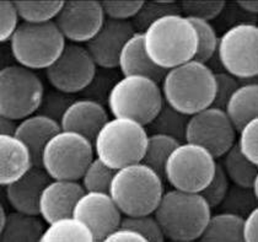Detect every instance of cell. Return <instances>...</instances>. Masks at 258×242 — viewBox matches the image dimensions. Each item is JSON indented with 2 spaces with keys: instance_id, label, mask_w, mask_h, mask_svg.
I'll use <instances>...</instances> for the list:
<instances>
[{
  "instance_id": "obj_1",
  "label": "cell",
  "mask_w": 258,
  "mask_h": 242,
  "mask_svg": "<svg viewBox=\"0 0 258 242\" xmlns=\"http://www.w3.org/2000/svg\"><path fill=\"white\" fill-rule=\"evenodd\" d=\"M160 89L166 105L189 117L212 106L215 94L214 70L192 59L166 70Z\"/></svg>"
},
{
  "instance_id": "obj_2",
  "label": "cell",
  "mask_w": 258,
  "mask_h": 242,
  "mask_svg": "<svg viewBox=\"0 0 258 242\" xmlns=\"http://www.w3.org/2000/svg\"><path fill=\"white\" fill-rule=\"evenodd\" d=\"M142 36L145 53L160 69H172L195 57L197 36L193 25L182 14L160 18Z\"/></svg>"
},
{
  "instance_id": "obj_3",
  "label": "cell",
  "mask_w": 258,
  "mask_h": 242,
  "mask_svg": "<svg viewBox=\"0 0 258 242\" xmlns=\"http://www.w3.org/2000/svg\"><path fill=\"white\" fill-rule=\"evenodd\" d=\"M153 215L166 241H197L206 229L212 209L199 193L165 191Z\"/></svg>"
},
{
  "instance_id": "obj_4",
  "label": "cell",
  "mask_w": 258,
  "mask_h": 242,
  "mask_svg": "<svg viewBox=\"0 0 258 242\" xmlns=\"http://www.w3.org/2000/svg\"><path fill=\"white\" fill-rule=\"evenodd\" d=\"M164 192V178L142 162L114 171L108 190L122 216L153 214Z\"/></svg>"
},
{
  "instance_id": "obj_5",
  "label": "cell",
  "mask_w": 258,
  "mask_h": 242,
  "mask_svg": "<svg viewBox=\"0 0 258 242\" xmlns=\"http://www.w3.org/2000/svg\"><path fill=\"white\" fill-rule=\"evenodd\" d=\"M145 127L127 118H109L92 140L95 157L112 170L142 161L147 143Z\"/></svg>"
},
{
  "instance_id": "obj_6",
  "label": "cell",
  "mask_w": 258,
  "mask_h": 242,
  "mask_svg": "<svg viewBox=\"0 0 258 242\" xmlns=\"http://www.w3.org/2000/svg\"><path fill=\"white\" fill-rule=\"evenodd\" d=\"M66 39L54 22L32 25L20 22L9 41L15 64L32 72L46 70L66 47Z\"/></svg>"
},
{
  "instance_id": "obj_7",
  "label": "cell",
  "mask_w": 258,
  "mask_h": 242,
  "mask_svg": "<svg viewBox=\"0 0 258 242\" xmlns=\"http://www.w3.org/2000/svg\"><path fill=\"white\" fill-rule=\"evenodd\" d=\"M107 107L113 117L127 118L147 127L164 105L160 84L149 78L122 77L109 90Z\"/></svg>"
},
{
  "instance_id": "obj_8",
  "label": "cell",
  "mask_w": 258,
  "mask_h": 242,
  "mask_svg": "<svg viewBox=\"0 0 258 242\" xmlns=\"http://www.w3.org/2000/svg\"><path fill=\"white\" fill-rule=\"evenodd\" d=\"M221 72L236 78L240 84L257 81L258 27L252 22L232 25L218 39L215 53Z\"/></svg>"
},
{
  "instance_id": "obj_9",
  "label": "cell",
  "mask_w": 258,
  "mask_h": 242,
  "mask_svg": "<svg viewBox=\"0 0 258 242\" xmlns=\"http://www.w3.org/2000/svg\"><path fill=\"white\" fill-rule=\"evenodd\" d=\"M94 156V148L90 140L60 129L44 145L40 167L50 179L79 182L81 174Z\"/></svg>"
},
{
  "instance_id": "obj_10",
  "label": "cell",
  "mask_w": 258,
  "mask_h": 242,
  "mask_svg": "<svg viewBox=\"0 0 258 242\" xmlns=\"http://www.w3.org/2000/svg\"><path fill=\"white\" fill-rule=\"evenodd\" d=\"M44 92L38 74L10 64L0 72V116L16 123L36 113Z\"/></svg>"
},
{
  "instance_id": "obj_11",
  "label": "cell",
  "mask_w": 258,
  "mask_h": 242,
  "mask_svg": "<svg viewBox=\"0 0 258 242\" xmlns=\"http://www.w3.org/2000/svg\"><path fill=\"white\" fill-rule=\"evenodd\" d=\"M218 160L202 146L179 143L164 166V181L172 190L201 193L215 172Z\"/></svg>"
},
{
  "instance_id": "obj_12",
  "label": "cell",
  "mask_w": 258,
  "mask_h": 242,
  "mask_svg": "<svg viewBox=\"0 0 258 242\" xmlns=\"http://www.w3.org/2000/svg\"><path fill=\"white\" fill-rule=\"evenodd\" d=\"M96 72L97 67L85 47L66 43L59 57L44 70V74L52 89L74 96L90 85Z\"/></svg>"
},
{
  "instance_id": "obj_13",
  "label": "cell",
  "mask_w": 258,
  "mask_h": 242,
  "mask_svg": "<svg viewBox=\"0 0 258 242\" xmlns=\"http://www.w3.org/2000/svg\"><path fill=\"white\" fill-rule=\"evenodd\" d=\"M236 131L223 109L208 107L188 117L184 142L202 146L219 160L235 144Z\"/></svg>"
},
{
  "instance_id": "obj_14",
  "label": "cell",
  "mask_w": 258,
  "mask_h": 242,
  "mask_svg": "<svg viewBox=\"0 0 258 242\" xmlns=\"http://www.w3.org/2000/svg\"><path fill=\"white\" fill-rule=\"evenodd\" d=\"M101 2H63L54 20L67 43L85 44L105 21Z\"/></svg>"
},
{
  "instance_id": "obj_15",
  "label": "cell",
  "mask_w": 258,
  "mask_h": 242,
  "mask_svg": "<svg viewBox=\"0 0 258 242\" xmlns=\"http://www.w3.org/2000/svg\"><path fill=\"white\" fill-rule=\"evenodd\" d=\"M72 218L83 223L96 241L119 227L122 214L108 193L84 192L73 209Z\"/></svg>"
},
{
  "instance_id": "obj_16",
  "label": "cell",
  "mask_w": 258,
  "mask_h": 242,
  "mask_svg": "<svg viewBox=\"0 0 258 242\" xmlns=\"http://www.w3.org/2000/svg\"><path fill=\"white\" fill-rule=\"evenodd\" d=\"M134 32L131 21L105 19L101 29L84 47L97 68L114 70L117 69L120 49Z\"/></svg>"
},
{
  "instance_id": "obj_17",
  "label": "cell",
  "mask_w": 258,
  "mask_h": 242,
  "mask_svg": "<svg viewBox=\"0 0 258 242\" xmlns=\"http://www.w3.org/2000/svg\"><path fill=\"white\" fill-rule=\"evenodd\" d=\"M83 193V187L78 181L49 179L38 199V216L44 224L69 218Z\"/></svg>"
},
{
  "instance_id": "obj_18",
  "label": "cell",
  "mask_w": 258,
  "mask_h": 242,
  "mask_svg": "<svg viewBox=\"0 0 258 242\" xmlns=\"http://www.w3.org/2000/svg\"><path fill=\"white\" fill-rule=\"evenodd\" d=\"M108 119V112L103 105L88 98H75L61 116L59 126L61 131L77 133L92 143Z\"/></svg>"
},
{
  "instance_id": "obj_19",
  "label": "cell",
  "mask_w": 258,
  "mask_h": 242,
  "mask_svg": "<svg viewBox=\"0 0 258 242\" xmlns=\"http://www.w3.org/2000/svg\"><path fill=\"white\" fill-rule=\"evenodd\" d=\"M49 179L41 167L33 166L20 178L4 188L5 203L13 208V212L38 216V199Z\"/></svg>"
},
{
  "instance_id": "obj_20",
  "label": "cell",
  "mask_w": 258,
  "mask_h": 242,
  "mask_svg": "<svg viewBox=\"0 0 258 242\" xmlns=\"http://www.w3.org/2000/svg\"><path fill=\"white\" fill-rule=\"evenodd\" d=\"M59 131V123L40 113H33L16 122L13 134L27 148L33 166L40 167L41 154L44 145Z\"/></svg>"
},
{
  "instance_id": "obj_21",
  "label": "cell",
  "mask_w": 258,
  "mask_h": 242,
  "mask_svg": "<svg viewBox=\"0 0 258 242\" xmlns=\"http://www.w3.org/2000/svg\"><path fill=\"white\" fill-rule=\"evenodd\" d=\"M117 69L119 70L122 77L139 75L149 78L158 84L162 80L166 72L156 67L148 57L143 46V36L139 32H134L122 47L118 55Z\"/></svg>"
},
{
  "instance_id": "obj_22",
  "label": "cell",
  "mask_w": 258,
  "mask_h": 242,
  "mask_svg": "<svg viewBox=\"0 0 258 242\" xmlns=\"http://www.w3.org/2000/svg\"><path fill=\"white\" fill-rule=\"evenodd\" d=\"M31 167L33 164L26 146L14 134H0V187L15 182Z\"/></svg>"
},
{
  "instance_id": "obj_23",
  "label": "cell",
  "mask_w": 258,
  "mask_h": 242,
  "mask_svg": "<svg viewBox=\"0 0 258 242\" xmlns=\"http://www.w3.org/2000/svg\"><path fill=\"white\" fill-rule=\"evenodd\" d=\"M230 123L238 132L246 123L258 118L257 81L240 84L223 108Z\"/></svg>"
},
{
  "instance_id": "obj_24",
  "label": "cell",
  "mask_w": 258,
  "mask_h": 242,
  "mask_svg": "<svg viewBox=\"0 0 258 242\" xmlns=\"http://www.w3.org/2000/svg\"><path fill=\"white\" fill-rule=\"evenodd\" d=\"M44 226L40 216L10 212L0 231V242H38Z\"/></svg>"
},
{
  "instance_id": "obj_25",
  "label": "cell",
  "mask_w": 258,
  "mask_h": 242,
  "mask_svg": "<svg viewBox=\"0 0 258 242\" xmlns=\"http://www.w3.org/2000/svg\"><path fill=\"white\" fill-rule=\"evenodd\" d=\"M241 223L242 219L231 214H212L197 242H243Z\"/></svg>"
},
{
  "instance_id": "obj_26",
  "label": "cell",
  "mask_w": 258,
  "mask_h": 242,
  "mask_svg": "<svg viewBox=\"0 0 258 242\" xmlns=\"http://www.w3.org/2000/svg\"><path fill=\"white\" fill-rule=\"evenodd\" d=\"M46 225L38 242H97L88 227L72 216Z\"/></svg>"
},
{
  "instance_id": "obj_27",
  "label": "cell",
  "mask_w": 258,
  "mask_h": 242,
  "mask_svg": "<svg viewBox=\"0 0 258 242\" xmlns=\"http://www.w3.org/2000/svg\"><path fill=\"white\" fill-rule=\"evenodd\" d=\"M220 159L221 162L219 164L229 178L230 184L238 187L251 188L252 182L258 177L257 165L252 164L241 155L236 145H232Z\"/></svg>"
},
{
  "instance_id": "obj_28",
  "label": "cell",
  "mask_w": 258,
  "mask_h": 242,
  "mask_svg": "<svg viewBox=\"0 0 258 242\" xmlns=\"http://www.w3.org/2000/svg\"><path fill=\"white\" fill-rule=\"evenodd\" d=\"M188 116L182 114L172 107L164 102L158 113L147 127L149 128L150 134H162L177 140L178 143L184 142Z\"/></svg>"
},
{
  "instance_id": "obj_29",
  "label": "cell",
  "mask_w": 258,
  "mask_h": 242,
  "mask_svg": "<svg viewBox=\"0 0 258 242\" xmlns=\"http://www.w3.org/2000/svg\"><path fill=\"white\" fill-rule=\"evenodd\" d=\"M179 144L173 138L162 134H148L142 164L155 171L164 178V166L173 149Z\"/></svg>"
},
{
  "instance_id": "obj_30",
  "label": "cell",
  "mask_w": 258,
  "mask_h": 242,
  "mask_svg": "<svg viewBox=\"0 0 258 242\" xmlns=\"http://www.w3.org/2000/svg\"><path fill=\"white\" fill-rule=\"evenodd\" d=\"M14 5L20 22L41 25L54 22L63 2H15Z\"/></svg>"
},
{
  "instance_id": "obj_31",
  "label": "cell",
  "mask_w": 258,
  "mask_h": 242,
  "mask_svg": "<svg viewBox=\"0 0 258 242\" xmlns=\"http://www.w3.org/2000/svg\"><path fill=\"white\" fill-rule=\"evenodd\" d=\"M193 25L197 36V48L193 60L208 64L213 60L217 53L219 36L212 22L198 19H188Z\"/></svg>"
},
{
  "instance_id": "obj_32",
  "label": "cell",
  "mask_w": 258,
  "mask_h": 242,
  "mask_svg": "<svg viewBox=\"0 0 258 242\" xmlns=\"http://www.w3.org/2000/svg\"><path fill=\"white\" fill-rule=\"evenodd\" d=\"M257 197L252 193L251 188L238 187V186H230L225 198L219 205V213L231 214L243 219L248 215L252 210L257 209Z\"/></svg>"
},
{
  "instance_id": "obj_33",
  "label": "cell",
  "mask_w": 258,
  "mask_h": 242,
  "mask_svg": "<svg viewBox=\"0 0 258 242\" xmlns=\"http://www.w3.org/2000/svg\"><path fill=\"white\" fill-rule=\"evenodd\" d=\"M175 14H181L179 4L176 2H143L131 24L136 32L143 33L154 21Z\"/></svg>"
},
{
  "instance_id": "obj_34",
  "label": "cell",
  "mask_w": 258,
  "mask_h": 242,
  "mask_svg": "<svg viewBox=\"0 0 258 242\" xmlns=\"http://www.w3.org/2000/svg\"><path fill=\"white\" fill-rule=\"evenodd\" d=\"M113 174L114 170L109 168L101 160L94 156L81 174L79 184L83 187L84 192L108 193Z\"/></svg>"
},
{
  "instance_id": "obj_35",
  "label": "cell",
  "mask_w": 258,
  "mask_h": 242,
  "mask_svg": "<svg viewBox=\"0 0 258 242\" xmlns=\"http://www.w3.org/2000/svg\"><path fill=\"white\" fill-rule=\"evenodd\" d=\"M119 227L139 233L148 242H166L161 227L153 214L139 216H122Z\"/></svg>"
},
{
  "instance_id": "obj_36",
  "label": "cell",
  "mask_w": 258,
  "mask_h": 242,
  "mask_svg": "<svg viewBox=\"0 0 258 242\" xmlns=\"http://www.w3.org/2000/svg\"><path fill=\"white\" fill-rule=\"evenodd\" d=\"M75 98L77 97H74L73 95L64 94V92L58 91V90L44 89L43 96H42L40 106H38L36 113H40L42 116H46L54 120V122L59 123L64 112L72 105Z\"/></svg>"
},
{
  "instance_id": "obj_37",
  "label": "cell",
  "mask_w": 258,
  "mask_h": 242,
  "mask_svg": "<svg viewBox=\"0 0 258 242\" xmlns=\"http://www.w3.org/2000/svg\"><path fill=\"white\" fill-rule=\"evenodd\" d=\"M236 133L238 136L235 145L237 150L249 162L258 165V118L246 123Z\"/></svg>"
},
{
  "instance_id": "obj_38",
  "label": "cell",
  "mask_w": 258,
  "mask_h": 242,
  "mask_svg": "<svg viewBox=\"0 0 258 242\" xmlns=\"http://www.w3.org/2000/svg\"><path fill=\"white\" fill-rule=\"evenodd\" d=\"M230 186H231V184H230L229 178L226 177L225 172H224V170L221 168L218 161L212 179H210L209 184L206 186V188L199 194L203 197V199L209 205L210 209H217L219 205L221 204L223 199L225 198Z\"/></svg>"
},
{
  "instance_id": "obj_39",
  "label": "cell",
  "mask_w": 258,
  "mask_h": 242,
  "mask_svg": "<svg viewBox=\"0 0 258 242\" xmlns=\"http://www.w3.org/2000/svg\"><path fill=\"white\" fill-rule=\"evenodd\" d=\"M181 14L187 19H198L212 22L224 9V2H182L178 3Z\"/></svg>"
},
{
  "instance_id": "obj_40",
  "label": "cell",
  "mask_w": 258,
  "mask_h": 242,
  "mask_svg": "<svg viewBox=\"0 0 258 242\" xmlns=\"http://www.w3.org/2000/svg\"><path fill=\"white\" fill-rule=\"evenodd\" d=\"M118 79L119 78L116 77L113 70L97 68L96 74H95V77L92 79L91 83H90V85L83 91L84 94L86 95L84 98L96 101V102L103 105L102 101L107 100L109 90L112 89V86L114 85V83H116Z\"/></svg>"
},
{
  "instance_id": "obj_41",
  "label": "cell",
  "mask_w": 258,
  "mask_h": 242,
  "mask_svg": "<svg viewBox=\"0 0 258 242\" xmlns=\"http://www.w3.org/2000/svg\"><path fill=\"white\" fill-rule=\"evenodd\" d=\"M215 80V94L214 100H213L212 107L223 109L225 103L228 102L229 97L231 96L232 92L240 86V81L232 75L225 72H214Z\"/></svg>"
},
{
  "instance_id": "obj_42",
  "label": "cell",
  "mask_w": 258,
  "mask_h": 242,
  "mask_svg": "<svg viewBox=\"0 0 258 242\" xmlns=\"http://www.w3.org/2000/svg\"><path fill=\"white\" fill-rule=\"evenodd\" d=\"M143 2H101L103 15L114 21H131Z\"/></svg>"
},
{
  "instance_id": "obj_43",
  "label": "cell",
  "mask_w": 258,
  "mask_h": 242,
  "mask_svg": "<svg viewBox=\"0 0 258 242\" xmlns=\"http://www.w3.org/2000/svg\"><path fill=\"white\" fill-rule=\"evenodd\" d=\"M20 20L13 2H0V46L9 43Z\"/></svg>"
},
{
  "instance_id": "obj_44",
  "label": "cell",
  "mask_w": 258,
  "mask_h": 242,
  "mask_svg": "<svg viewBox=\"0 0 258 242\" xmlns=\"http://www.w3.org/2000/svg\"><path fill=\"white\" fill-rule=\"evenodd\" d=\"M241 236L243 242H258V208L242 219Z\"/></svg>"
},
{
  "instance_id": "obj_45",
  "label": "cell",
  "mask_w": 258,
  "mask_h": 242,
  "mask_svg": "<svg viewBox=\"0 0 258 242\" xmlns=\"http://www.w3.org/2000/svg\"><path fill=\"white\" fill-rule=\"evenodd\" d=\"M97 242H148L143 236H140L139 233L132 231V230L122 229L118 227L117 230L108 233L106 237H103L102 240Z\"/></svg>"
},
{
  "instance_id": "obj_46",
  "label": "cell",
  "mask_w": 258,
  "mask_h": 242,
  "mask_svg": "<svg viewBox=\"0 0 258 242\" xmlns=\"http://www.w3.org/2000/svg\"><path fill=\"white\" fill-rule=\"evenodd\" d=\"M10 64H13V58H11L9 47L3 44L0 46V72Z\"/></svg>"
},
{
  "instance_id": "obj_47",
  "label": "cell",
  "mask_w": 258,
  "mask_h": 242,
  "mask_svg": "<svg viewBox=\"0 0 258 242\" xmlns=\"http://www.w3.org/2000/svg\"><path fill=\"white\" fill-rule=\"evenodd\" d=\"M236 5L240 8V10L249 14V15H256L258 11V2L256 0H253V2H238Z\"/></svg>"
},
{
  "instance_id": "obj_48",
  "label": "cell",
  "mask_w": 258,
  "mask_h": 242,
  "mask_svg": "<svg viewBox=\"0 0 258 242\" xmlns=\"http://www.w3.org/2000/svg\"><path fill=\"white\" fill-rule=\"evenodd\" d=\"M15 123L0 116V134H13Z\"/></svg>"
},
{
  "instance_id": "obj_49",
  "label": "cell",
  "mask_w": 258,
  "mask_h": 242,
  "mask_svg": "<svg viewBox=\"0 0 258 242\" xmlns=\"http://www.w3.org/2000/svg\"><path fill=\"white\" fill-rule=\"evenodd\" d=\"M7 209H5V204L0 202V231L3 229V225H4L5 218H7Z\"/></svg>"
},
{
  "instance_id": "obj_50",
  "label": "cell",
  "mask_w": 258,
  "mask_h": 242,
  "mask_svg": "<svg viewBox=\"0 0 258 242\" xmlns=\"http://www.w3.org/2000/svg\"><path fill=\"white\" fill-rule=\"evenodd\" d=\"M0 202L5 204V190H4V187H0Z\"/></svg>"
},
{
  "instance_id": "obj_51",
  "label": "cell",
  "mask_w": 258,
  "mask_h": 242,
  "mask_svg": "<svg viewBox=\"0 0 258 242\" xmlns=\"http://www.w3.org/2000/svg\"><path fill=\"white\" fill-rule=\"evenodd\" d=\"M166 242H182V241H166ZM188 242H197V241H188Z\"/></svg>"
}]
</instances>
